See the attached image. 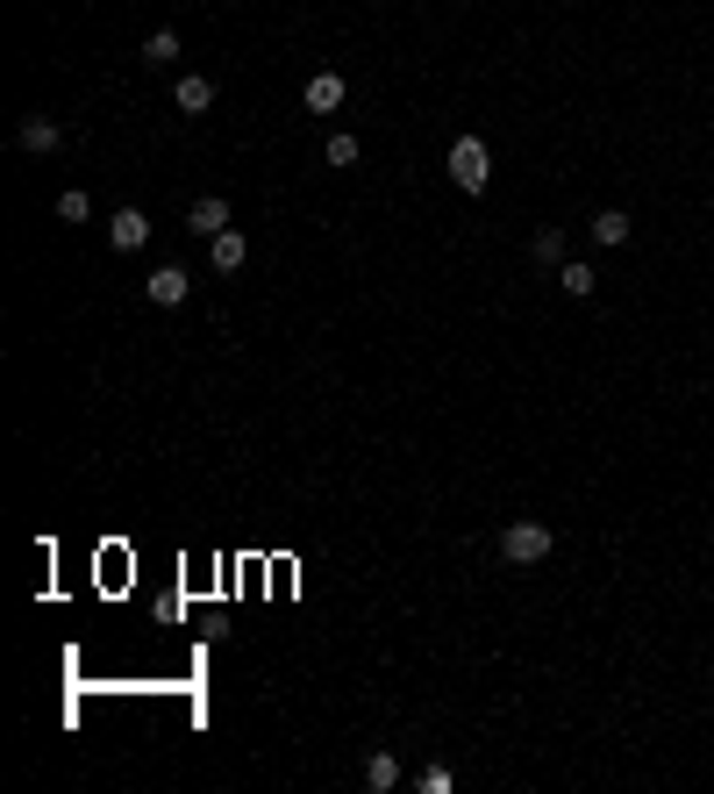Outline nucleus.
<instances>
[{
    "label": "nucleus",
    "mask_w": 714,
    "mask_h": 794,
    "mask_svg": "<svg viewBox=\"0 0 714 794\" xmlns=\"http://www.w3.org/2000/svg\"><path fill=\"white\" fill-rule=\"evenodd\" d=\"M301 101H307V115H336V108L350 101V79H343V72H315L301 87Z\"/></svg>",
    "instance_id": "20e7f679"
},
{
    "label": "nucleus",
    "mask_w": 714,
    "mask_h": 794,
    "mask_svg": "<svg viewBox=\"0 0 714 794\" xmlns=\"http://www.w3.org/2000/svg\"><path fill=\"white\" fill-rule=\"evenodd\" d=\"M357 151H365V143H357L350 129H329V151H322V157L336 165V173H350V165H357Z\"/></svg>",
    "instance_id": "2eb2a0df"
},
{
    "label": "nucleus",
    "mask_w": 714,
    "mask_h": 794,
    "mask_svg": "<svg viewBox=\"0 0 714 794\" xmlns=\"http://www.w3.org/2000/svg\"><path fill=\"white\" fill-rule=\"evenodd\" d=\"M415 787H422V794H450L458 780H450V766H422V773H415Z\"/></svg>",
    "instance_id": "f3484780"
},
{
    "label": "nucleus",
    "mask_w": 714,
    "mask_h": 794,
    "mask_svg": "<svg viewBox=\"0 0 714 794\" xmlns=\"http://www.w3.org/2000/svg\"><path fill=\"white\" fill-rule=\"evenodd\" d=\"M143 65H151V72L179 65V29H151V36H143Z\"/></svg>",
    "instance_id": "9b49d317"
},
{
    "label": "nucleus",
    "mask_w": 714,
    "mask_h": 794,
    "mask_svg": "<svg viewBox=\"0 0 714 794\" xmlns=\"http://www.w3.org/2000/svg\"><path fill=\"white\" fill-rule=\"evenodd\" d=\"M207 251H215V273H243V259H251L243 229H221V237H207Z\"/></svg>",
    "instance_id": "9d476101"
},
{
    "label": "nucleus",
    "mask_w": 714,
    "mask_h": 794,
    "mask_svg": "<svg viewBox=\"0 0 714 794\" xmlns=\"http://www.w3.org/2000/svg\"><path fill=\"white\" fill-rule=\"evenodd\" d=\"M187 229L193 237H221V229H229V201H221V193H201V201L187 207Z\"/></svg>",
    "instance_id": "6e6552de"
},
{
    "label": "nucleus",
    "mask_w": 714,
    "mask_h": 794,
    "mask_svg": "<svg viewBox=\"0 0 714 794\" xmlns=\"http://www.w3.org/2000/svg\"><path fill=\"white\" fill-rule=\"evenodd\" d=\"M365 787L393 794V787H400V759H393V752H372V759H365Z\"/></svg>",
    "instance_id": "f8f14e48"
},
{
    "label": "nucleus",
    "mask_w": 714,
    "mask_h": 794,
    "mask_svg": "<svg viewBox=\"0 0 714 794\" xmlns=\"http://www.w3.org/2000/svg\"><path fill=\"white\" fill-rule=\"evenodd\" d=\"M171 101H179V115H207V108H215V79H207V72H187V79L171 87Z\"/></svg>",
    "instance_id": "1a4fd4ad"
},
{
    "label": "nucleus",
    "mask_w": 714,
    "mask_h": 794,
    "mask_svg": "<svg viewBox=\"0 0 714 794\" xmlns=\"http://www.w3.org/2000/svg\"><path fill=\"white\" fill-rule=\"evenodd\" d=\"M86 215H93V201H86L79 187H72V193H58V223H86Z\"/></svg>",
    "instance_id": "dca6fc26"
},
{
    "label": "nucleus",
    "mask_w": 714,
    "mask_h": 794,
    "mask_svg": "<svg viewBox=\"0 0 714 794\" xmlns=\"http://www.w3.org/2000/svg\"><path fill=\"white\" fill-rule=\"evenodd\" d=\"M107 243H115V251H143V243H151V215H143V207H115V215H107Z\"/></svg>",
    "instance_id": "39448f33"
},
{
    "label": "nucleus",
    "mask_w": 714,
    "mask_h": 794,
    "mask_svg": "<svg viewBox=\"0 0 714 794\" xmlns=\"http://www.w3.org/2000/svg\"><path fill=\"white\" fill-rule=\"evenodd\" d=\"M558 287H564V294H572V301H594V287H600V279H594V265L564 259V265H558Z\"/></svg>",
    "instance_id": "ddd939ff"
},
{
    "label": "nucleus",
    "mask_w": 714,
    "mask_h": 794,
    "mask_svg": "<svg viewBox=\"0 0 714 794\" xmlns=\"http://www.w3.org/2000/svg\"><path fill=\"white\" fill-rule=\"evenodd\" d=\"M443 173H450V187L458 193H486V179H494V151L479 137H458L450 143V157H443Z\"/></svg>",
    "instance_id": "f257e3e1"
},
{
    "label": "nucleus",
    "mask_w": 714,
    "mask_h": 794,
    "mask_svg": "<svg viewBox=\"0 0 714 794\" xmlns=\"http://www.w3.org/2000/svg\"><path fill=\"white\" fill-rule=\"evenodd\" d=\"M558 552V537H550V522H508V530H500V558H508V566H544V558Z\"/></svg>",
    "instance_id": "f03ea898"
},
{
    "label": "nucleus",
    "mask_w": 714,
    "mask_h": 794,
    "mask_svg": "<svg viewBox=\"0 0 714 794\" xmlns=\"http://www.w3.org/2000/svg\"><path fill=\"white\" fill-rule=\"evenodd\" d=\"M193 294V279H187V265H157L151 279H143V301L151 308H179V301Z\"/></svg>",
    "instance_id": "7ed1b4c3"
},
{
    "label": "nucleus",
    "mask_w": 714,
    "mask_h": 794,
    "mask_svg": "<svg viewBox=\"0 0 714 794\" xmlns=\"http://www.w3.org/2000/svg\"><path fill=\"white\" fill-rule=\"evenodd\" d=\"M586 237H594L600 251H622V243L636 237V223H629V215H622V207H600L594 223H586Z\"/></svg>",
    "instance_id": "0eeeda50"
},
{
    "label": "nucleus",
    "mask_w": 714,
    "mask_h": 794,
    "mask_svg": "<svg viewBox=\"0 0 714 794\" xmlns=\"http://www.w3.org/2000/svg\"><path fill=\"white\" fill-rule=\"evenodd\" d=\"M528 259L536 265H564V229H536V237H528Z\"/></svg>",
    "instance_id": "4468645a"
},
{
    "label": "nucleus",
    "mask_w": 714,
    "mask_h": 794,
    "mask_svg": "<svg viewBox=\"0 0 714 794\" xmlns=\"http://www.w3.org/2000/svg\"><path fill=\"white\" fill-rule=\"evenodd\" d=\"M15 143H22V151H29V157H51V151H58V143H65V129H58V122H51V115H22V129H15Z\"/></svg>",
    "instance_id": "423d86ee"
}]
</instances>
